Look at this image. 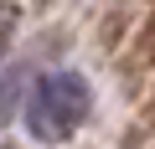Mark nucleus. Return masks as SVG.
I'll use <instances>...</instances> for the list:
<instances>
[{
    "instance_id": "obj_1",
    "label": "nucleus",
    "mask_w": 155,
    "mask_h": 149,
    "mask_svg": "<svg viewBox=\"0 0 155 149\" xmlns=\"http://www.w3.org/2000/svg\"><path fill=\"white\" fill-rule=\"evenodd\" d=\"M88 108H93L88 77H78V72H47L31 88V98H26V129L41 144H62V139H72L83 129Z\"/></svg>"
},
{
    "instance_id": "obj_2",
    "label": "nucleus",
    "mask_w": 155,
    "mask_h": 149,
    "mask_svg": "<svg viewBox=\"0 0 155 149\" xmlns=\"http://www.w3.org/2000/svg\"><path fill=\"white\" fill-rule=\"evenodd\" d=\"M11 36H16V11H11V5H0V57H5Z\"/></svg>"
}]
</instances>
